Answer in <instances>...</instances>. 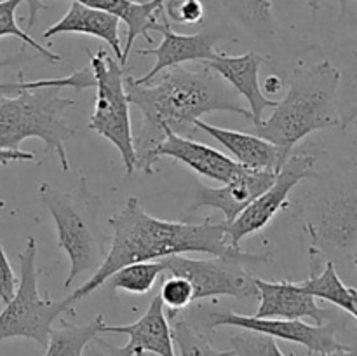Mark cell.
I'll use <instances>...</instances> for the list:
<instances>
[{
	"mask_svg": "<svg viewBox=\"0 0 357 356\" xmlns=\"http://www.w3.org/2000/svg\"><path fill=\"white\" fill-rule=\"evenodd\" d=\"M126 94L129 105L142 112V126L132 135L136 164L135 170L153 173L150 154L166 138L171 129L190 138L197 128L195 119L211 112H230L251 121V114L239 101V94L213 70H188L183 65L173 66L150 82H135L126 73Z\"/></svg>",
	"mask_w": 357,
	"mask_h": 356,
	"instance_id": "obj_1",
	"label": "cell"
},
{
	"mask_svg": "<svg viewBox=\"0 0 357 356\" xmlns=\"http://www.w3.org/2000/svg\"><path fill=\"white\" fill-rule=\"evenodd\" d=\"M114 229L110 250L100 267L72 295L65 297L73 304L91 295L105 285L108 278L121 267L135 262H152L187 253L229 255L241 248H232L225 239L223 222L206 218L201 223L169 222L152 216L143 209L138 198H129L121 212L110 218Z\"/></svg>",
	"mask_w": 357,
	"mask_h": 356,
	"instance_id": "obj_2",
	"label": "cell"
},
{
	"mask_svg": "<svg viewBox=\"0 0 357 356\" xmlns=\"http://www.w3.org/2000/svg\"><path fill=\"white\" fill-rule=\"evenodd\" d=\"M63 87H94L91 66L61 79L0 84V150H20L24 140L38 138L45 150L58 156L63 171H70L65 143L73 136V128L66 122L65 112L75 101L59 96Z\"/></svg>",
	"mask_w": 357,
	"mask_h": 356,
	"instance_id": "obj_3",
	"label": "cell"
},
{
	"mask_svg": "<svg viewBox=\"0 0 357 356\" xmlns=\"http://www.w3.org/2000/svg\"><path fill=\"white\" fill-rule=\"evenodd\" d=\"M342 73L330 59L293 70L288 94L278 100L268 119L253 124V135L267 140L279 149L286 163L293 147L314 131L342 128L338 110V86Z\"/></svg>",
	"mask_w": 357,
	"mask_h": 356,
	"instance_id": "obj_4",
	"label": "cell"
},
{
	"mask_svg": "<svg viewBox=\"0 0 357 356\" xmlns=\"http://www.w3.org/2000/svg\"><path fill=\"white\" fill-rule=\"evenodd\" d=\"M38 195L51 213L58 229V246L70 260V272L65 279V288L73 281L96 271L103 262L105 237L98 227L96 208H93V195L87 192L86 180L77 195L61 191L52 184H40Z\"/></svg>",
	"mask_w": 357,
	"mask_h": 356,
	"instance_id": "obj_5",
	"label": "cell"
},
{
	"mask_svg": "<svg viewBox=\"0 0 357 356\" xmlns=\"http://www.w3.org/2000/svg\"><path fill=\"white\" fill-rule=\"evenodd\" d=\"M20 281L13 299L3 304L0 313V342L9 339H30L42 349L47 346L52 323L61 314L73 313V307L65 299H44L38 293L37 241L28 237L23 250L17 253Z\"/></svg>",
	"mask_w": 357,
	"mask_h": 356,
	"instance_id": "obj_6",
	"label": "cell"
},
{
	"mask_svg": "<svg viewBox=\"0 0 357 356\" xmlns=\"http://www.w3.org/2000/svg\"><path fill=\"white\" fill-rule=\"evenodd\" d=\"M271 253H246L236 250L229 255H215L211 258H190L173 255L162 258L164 276H181L188 279L194 290V302L216 297H234L239 300L258 299L255 276L250 265L271 262Z\"/></svg>",
	"mask_w": 357,
	"mask_h": 356,
	"instance_id": "obj_7",
	"label": "cell"
},
{
	"mask_svg": "<svg viewBox=\"0 0 357 356\" xmlns=\"http://www.w3.org/2000/svg\"><path fill=\"white\" fill-rule=\"evenodd\" d=\"M91 70L96 87V103L87 128L100 133L121 154L126 173H135L136 152L132 143L131 112L126 94V70L103 49L91 54Z\"/></svg>",
	"mask_w": 357,
	"mask_h": 356,
	"instance_id": "obj_8",
	"label": "cell"
},
{
	"mask_svg": "<svg viewBox=\"0 0 357 356\" xmlns=\"http://www.w3.org/2000/svg\"><path fill=\"white\" fill-rule=\"evenodd\" d=\"M319 154L298 152L286 159L275 173L274 181L267 191L261 192L250 206L241 212L232 222H223L225 239L232 248H241V241L258 230L265 229L272 218L288 206V198L293 188L305 178H319L316 163Z\"/></svg>",
	"mask_w": 357,
	"mask_h": 356,
	"instance_id": "obj_9",
	"label": "cell"
},
{
	"mask_svg": "<svg viewBox=\"0 0 357 356\" xmlns=\"http://www.w3.org/2000/svg\"><path fill=\"white\" fill-rule=\"evenodd\" d=\"M206 318L201 325H195L206 334L220 327H237L243 330L258 332L272 339L293 342L303 346L309 353L326 355V353L347 349L337 339L338 325L335 321H326L323 325H309L302 320H279V318H257L248 314L234 313L229 309H206Z\"/></svg>",
	"mask_w": 357,
	"mask_h": 356,
	"instance_id": "obj_10",
	"label": "cell"
},
{
	"mask_svg": "<svg viewBox=\"0 0 357 356\" xmlns=\"http://www.w3.org/2000/svg\"><path fill=\"white\" fill-rule=\"evenodd\" d=\"M157 31L162 34V40L157 47L152 49H142L139 54H150L155 56V65L152 66L150 72H146L142 77H132L135 82L138 84H146L153 79L155 75H159L160 72L167 68H173V66H180L183 63L188 61H208L213 56L216 54V44L222 38V35L216 34L213 30H201L197 34L185 35V34H176L171 28L169 20L164 14V9H160L159 13V27Z\"/></svg>",
	"mask_w": 357,
	"mask_h": 356,
	"instance_id": "obj_11",
	"label": "cell"
},
{
	"mask_svg": "<svg viewBox=\"0 0 357 356\" xmlns=\"http://www.w3.org/2000/svg\"><path fill=\"white\" fill-rule=\"evenodd\" d=\"M160 157H171V159L180 161L201 177L220 181V184L230 181L244 168L220 150L195 142L188 136L178 135L171 129H167L166 138L150 154V166L153 170Z\"/></svg>",
	"mask_w": 357,
	"mask_h": 356,
	"instance_id": "obj_12",
	"label": "cell"
},
{
	"mask_svg": "<svg viewBox=\"0 0 357 356\" xmlns=\"http://www.w3.org/2000/svg\"><path fill=\"white\" fill-rule=\"evenodd\" d=\"M23 2L28 3L26 31H30L37 21L38 13L45 9V6L42 3V0H23ZM70 2H79L87 7H93V9L105 10V13L114 14L119 20L124 21L128 27V38H126V45L122 49L124 65L128 63L136 38L143 37L150 45H153L150 31H157L159 13L164 6V0H143V2H136V0H70Z\"/></svg>",
	"mask_w": 357,
	"mask_h": 356,
	"instance_id": "obj_13",
	"label": "cell"
},
{
	"mask_svg": "<svg viewBox=\"0 0 357 356\" xmlns=\"http://www.w3.org/2000/svg\"><path fill=\"white\" fill-rule=\"evenodd\" d=\"M265 56L258 52H246V54L230 56L216 52L211 59L204 61L206 68L218 73L239 96L250 105L251 121L258 122L264 119V112L267 108H274L278 100H272L264 94L260 87V66L265 63Z\"/></svg>",
	"mask_w": 357,
	"mask_h": 356,
	"instance_id": "obj_14",
	"label": "cell"
},
{
	"mask_svg": "<svg viewBox=\"0 0 357 356\" xmlns=\"http://www.w3.org/2000/svg\"><path fill=\"white\" fill-rule=\"evenodd\" d=\"M275 173L278 171L243 168L232 180L223 184L222 187H206L197 184V192L190 209L195 212L204 206L220 209L225 216V222H232L261 192L267 191L268 185L274 181Z\"/></svg>",
	"mask_w": 357,
	"mask_h": 356,
	"instance_id": "obj_15",
	"label": "cell"
},
{
	"mask_svg": "<svg viewBox=\"0 0 357 356\" xmlns=\"http://www.w3.org/2000/svg\"><path fill=\"white\" fill-rule=\"evenodd\" d=\"M258 290L257 318L279 320H303L310 318L316 325L330 321V313L316 302L312 295L303 292L296 281H265L255 278Z\"/></svg>",
	"mask_w": 357,
	"mask_h": 356,
	"instance_id": "obj_16",
	"label": "cell"
},
{
	"mask_svg": "<svg viewBox=\"0 0 357 356\" xmlns=\"http://www.w3.org/2000/svg\"><path fill=\"white\" fill-rule=\"evenodd\" d=\"M100 334L126 335L128 344L121 348L126 356H132L136 351H149L157 356H176L169 321L166 316V307H164L159 293L153 297L145 314L135 323L107 325L105 321Z\"/></svg>",
	"mask_w": 357,
	"mask_h": 356,
	"instance_id": "obj_17",
	"label": "cell"
},
{
	"mask_svg": "<svg viewBox=\"0 0 357 356\" xmlns=\"http://www.w3.org/2000/svg\"><path fill=\"white\" fill-rule=\"evenodd\" d=\"M61 34H80L101 38L115 52V59H119L121 65L126 66L121 42V20L114 14L93 9L79 2H70V9L66 10L65 16L49 27L42 34V37L47 40Z\"/></svg>",
	"mask_w": 357,
	"mask_h": 356,
	"instance_id": "obj_18",
	"label": "cell"
},
{
	"mask_svg": "<svg viewBox=\"0 0 357 356\" xmlns=\"http://www.w3.org/2000/svg\"><path fill=\"white\" fill-rule=\"evenodd\" d=\"M194 126L208 133L213 140L225 147L232 154L234 161L241 166L250 168V170L278 171L284 164L278 147L253 133L218 128V126H213L201 119H195Z\"/></svg>",
	"mask_w": 357,
	"mask_h": 356,
	"instance_id": "obj_19",
	"label": "cell"
},
{
	"mask_svg": "<svg viewBox=\"0 0 357 356\" xmlns=\"http://www.w3.org/2000/svg\"><path fill=\"white\" fill-rule=\"evenodd\" d=\"M307 232L317 239L331 241L344 250H349L351 257L356 253V194L351 191L349 195H340L333 202H326L321 208L319 220L307 223Z\"/></svg>",
	"mask_w": 357,
	"mask_h": 356,
	"instance_id": "obj_20",
	"label": "cell"
},
{
	"mask_svg": "<svg viewBox=\"0 0 357 356\" xmlns=\"http://www.w3.org/2000/svg\"><path fill=\"white\" fill-rule=\"evenodd\" d=\"M310 276L305 281H298L300 288L314 299L328 300L333 306L340 307L352 318H357V292L352 286H347L338 276L333 262H326L323 271L319 269V250L317 246H310Z\"/></svg>",
	"mask_w": 357,
	"mask_h": 356,
	"instance_id": "obj_21",
	"label": "cell"
},
{
	"mask_svg": "<svg viewBox=\"0 0 357 356\" xmlns=\"http://www.w3.org/2000/svg\"><path fill=\"white\" fill-rule=\"evenodd\" d=\"M103 323V314H98L93 321L86 325H75L63 320L61 327L52 328L49 334L44 356H84L86 346L96 335H101L100 332Z\"/></svg>",
	"mask_w": 357,
	"mask_h": 356,
	"instance_id": "obj_22",
	"label": "cell"
},
{
	"mask_svg": "<svg viewBox=\"0 0 357 356\" xmlns=\"http://www.w3.org/2000/svg\"><path fill=\"white\" fill-rule=\"evenodd\" d=\"M171 327L173 344L178 348V356H236L232 349H216L209 341L208 334L195 327L187 316L178 313H166Z\"/></svg>",
	"mask_w": 357,
	"mask_h": 356,
	"instance_id": "obj_23",
	"label": "cell"
},
{
	"mask_svg": "<svg viewBox=\"0 0 357 356\" xmlns=\"http://www.w3.org/2000/svg\"><path fill=\"white\" fill-rule=\"evenodd\" d=\"M160 276H164L162 260L135 262L115 271L105 283L112 292L124 290L135 295H145L153 288Z\"/></svg>",
	"mask_w": 357,
	"mask_h": 356,
	"instance_id": "obj_24",
	"label": "cell"
},
{
	"mask_svg": "<svg viewBox=\"0 0 357 356\" xmlns=\"http://www.w3.org/2000/svg\"><path fill=\"white\" fill-rule=\"evenodd\" d=\"M223 3L257 35L272 37L275 34L271 0H223Z\"/></svg>",
	"mask_w": 357,
	"mask_h": 356,
	"instance_id": "obj_25",
	"label": "cell"
},
{
	"mask_svg": "<svg viewBox=\"0 0 357 356\" xmlns=\"http://www.w3.org/2000/svg\"><path fill=\"white\" fill-rule=\"evenodd\" d=\"M23 3V0H0V38L2 37H16L23 40V44L33 47L45 61L49 63H58L61 56L52 52L45 45H40L26 30L20 28L16 21V10Z\"/></svg>",
	"mask_w": 357,
	"mask_h": 356,
	"instance_id": "obj_26",
	"label": "cell"
},
{
	"mask_svg": "<svg viewBox=\"0 0 357 356\" xmlns=\"http://www.w3.org/2000/svg\"><path fill=\"white\" fill-rule=\"evenodd\" d=\"M230 346L236 356H286L275 339L251 330L232 335Z\"/></svg>",
	"mask_w": 357,
	"mask_h": 356,
	"instance_id": "obj_27",
	"label": "cell"
},
{
	"mask_svg": "<svg viewBox=\"0 0 357 356\" xmlns=\"http://www.w3.org/2000/svg\"><path fill=\"white\" fill-rule=\"evenodd\" d=\"M166 276L167 278L164 279L159 290L164 307H167V313L185 311L190 304H194V290H192L190 281L181 276Z\"/></svg>",
	"mask_w": 357,
	"mask_h": 356,
	"instance_id": "obj_28",
	"label": "cell"
},
{
	"mask_svg": "<svg viewBox=\"0 0 357 356\" xmlns=\"http://www.w3.org/2000/svg\"><path fill=\"white\" fill-rule=\"evenodd\" d=\"M162 9L171 24H197L206 14L202 0H164Z\"/></svg>",
	"mask_w": 357,
	"mask_h": 356,
	"instance_id": "obj_29",
	"label": "cell"
},
{
	"mask_svg": "<svg viewBox=\"0 0 357 356\" xmlns=\"http://www.w3.org/2000/svg\"><path fill=\"white\" fill-rule=\"evenodd\" d=\"M16 286L17 278L14 274V269L10 265L9 258H7L6 250H3L2 239H0V300H2V304H7L13 299Z\"/></svg>",
	"mask_w": 357,
	"mask_h": 356,
	"instance_id": "obj_30",
	"label": "cell"
},
{
	"mask_svg": "<svg viewBox=\"0 0 357 356\" xmlns=\"http://www.w3.org/2000/svg\"><path fill=\"white\" fill-rule=\"evenodd\" d=\"M84 356H126V355L122 353V349L119 348V346L110 344V342H107L105 339H101L100 335H96V337L86 346Z\"/></svg>",
	"mask_w": 357,
	"mask_h": 356,
	"instance_id": "obj_31",
	"label": "cell"
},
{
	"mask_svg": "<svg viewBox=\"0 0 357 356\" xmlns=\"http://www.w3.org/2000/svg\"><path fill=\"white\" fill-rule=\"evenodd\" d=\"M16 161H35V154L23 150H0V164L16 163Z\"/></svg>",
	"mask_w": 357,
	"mask_h": 356,
	"instance_id": "obj_32",
	"label": "cell"
},
{
	"mask_svg": "<svg viewBox=\"0 0 357 356\" xmlns=\"http://www.w3.org/2000/svg\"><path fill=\"white\" fill-rule=\"evenodd\" d=\"M284 87V82H282V79L279 75H271L267 77V80H265L264 84V94H275L279 93V91Z\"/></svg>",
	"mask_w": 357,
	"mask_h": 356,
	"instance_id": "obj_33",
	"label": "cell"
},
{
	"mask_svg": "<svg viewBox=\"0 0 357 356\" xmlns=\"http://www.w3.org/2000/svg\"><path fill=\"white\" fill-rule=\"evenodd\" d=\"M307 2H309L310 10L317 13V9H319V0H307ZM338 3H340L342 14H345V10H347V0H338Z\"/></svg>",
	"mask_w": 357,
	"mask_h": 356,
	"instance_id": "obj_34",
	"label": "cell"
},
{
	"mask_svg": "<svg viewBox=\"0 0 357 356\" xmlns=\"http://www.w3.org/2000/svg\"><path fill=\"white\" fill-rule=\"evenodd\" d=\"M319 356H357L356 349L352 346H349L347 349H340V351H333V353H326V355H319Z\"/></svg>",
	"mask_w": 357,
	"mask_h": 356,
	"instance_id": "obj_35",
	"label": "cell"
},
{
	"mask_svg": "<svg viewBox=\"0 0 357 356\" xmlns=\"http://www.w3.org/2000/svg\"><path fill=\"white\" fill-rule=\"evenodd\" d=\"M132 356H157V355H153V353H149V351H136Z\"/></svg>",
	"mask_w": 357,
	"mask_h": 356,
	"instance_id": "obj_36",
	"label": "cell"
},
{
	"mask_svg": "<svg viewBox=\"0 0 357 356\" xmlns=\"http://www.w3.org/2000/svg\"><path fill=\"white\" fill-rule=\"evenodd\" d=\"M6 63H9V61H6ZM6 63H0V65H6Z\"/></svg>",
	"mask_w": 357,
	"mask_h": 356,
	"instance_id": "obj_37",
	"label": "cell"
},
{
	"mask_svg": "<svg viewBox=\"0 0 357 356\" xmlns=\"http://www.w3.org/2000/svg\"><path fill=\"white\" fill-rule=\"evenodd\" d=\"M136 2H143V0H136Z\"/></svg>",
	"mask_w": 357,
	"mask_h": 356,
	"instance_id": "obj_38",
	"label": "cell"
}]
</instances>
